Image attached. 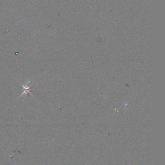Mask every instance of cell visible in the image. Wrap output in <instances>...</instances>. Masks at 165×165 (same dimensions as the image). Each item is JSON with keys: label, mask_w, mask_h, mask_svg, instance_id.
<instances>
[{"label": "cell", "mask_w": 165, "mask_h": 165, "mask_svg": "<svg viewBox=\"0 0 165 165\" xmlns=\"http://www.w3.org/2000/svg\"><path fill=\"white\" fill-rule=\"evenodd\" d=\"M29 83H30V81H28L27 82V83H26V84L24 85H22V84H21V86H22V88H23V93H22V94L20 96V97L22 96L23 95H26L28 93H29L30 95L32 96V94L30 93V91L31 90V89H30V88L31 87V86H28V85L29 84Z\"/></svg>", "instance_id": "6da1fadb"}]
</instances>
